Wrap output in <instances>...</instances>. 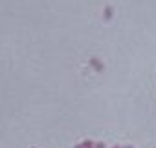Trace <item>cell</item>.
<instances>
[{"label": "cell", "instance_id": "obj_1", "mask_svg": "<svg viewBox=\"0 0 156 148\" xmlns=\"http://www.w3.org/2000/svg\"><path fill=\"white\" fill-rule=\"evenodd\" d=\"M90 64H92V68H96L98 71H101V69H103V64H101L98 59H92V60H90Z\"/></svg>", "mask_w": 156, "mask_h": 148}, {"label": "cell", "instance_id": "obj_2", "mask_svg": "<svg viewBox=\"0 0 156 148\" xmlns=\"http://www.w3.org/2000/svg\"><path fill=\"white\" fill-rule=\"evenodd\" d=\"M110 17H112V9H110V8H107V9H105V18L108 20Z\"/></svg>", "mask_w": 156, "mask_h": 148}, {"label": "cell", "instance_id": "obj_3", "mask_svg": "<svg viewBox=\"0 0 156 148\" xmlns=\"http://www.w3.org/2000/svg\"><path fill=\"white\" fill-rule=\"evenodd\" d=\"M125 148H130V146H125Z\"/></svg>", "mask_w": 156, "mask_h": 148}, {"label": "cell", "instance_id": "obj_4", "mask_svg": "<svg viewBox=\"0 0 156 148\" xmlns=\"http://www.w3.org/2000/svg\"><path fill=\"white\" fill-rule=\"evenodd\" d=\"M114 148H118V146H114Z\"/></svg>", "mask_w": 156, "mask_h": 148}]
</instances>
